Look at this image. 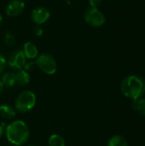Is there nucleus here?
Returning a JSON list of instances; mask_svg holds the SVG:
<instances>
[{"mask_svg": "<svg viewBox=\"0 0 145 146\" xmlns=\"http://www.w3.org/2000/svg\"><path fill=\"white\" fill-rule=\"evenodd\" d=\"M34 34L37 36V37H40L44 34V29L39 26L38 25L35 28H34Z\"/></svg>", "mask_w": 145, "mask_h": 146, "instance_id": "6ab92c4d", "label": "nucleus"}, {"mask_svg": "<svg viewBox=\"0 0 145 146\" xmlns=\"http://www.w3.org/2000/svg\"><path fill=\"white\" fill-rule=\"evenodd\" d=\"M25 9V3L21 0H11L8 3L6 8H5V12L7 15L10 17H15L21 15Z\"/></svg>", "mask_w": 145, "mask_h": 146, "instance_id": "6e6552de", "label": "nucleus"}, {"mask_svg": "<svg viewBox=\"0 0 145 146\" xmlns=\"http://www.w3.org/2000/svg\"><path fill=\"white\" fill-rule=\"evenodd\" d=\"M3 89H4V86H3V84L2 83L1 80H0V94L3 92Z\"/></svg>", "mask_w": 145, "mask_h": 146, "instance_id": "4be33fe9", "label": "nucleus"}, {"mask_svg": "<svg viewBox=\"0 0 145 146\" xmlns=\"http://www.w3.org/2000/svg\"><path fill=\"white\" fill-rule=\"evenodd\" d=\"M4 132H5V128L3 127V125H0V139L3 137V135L4 134Z\"/></svg>", "mask_w": 145, "mask_h": 146, "instance_id": "412c9836", "label": "nucleus"}, {"mask_svg": "<svg viewBox=\"0 0 145 146\" xmlns=\"http://www.w3.org/2000/svg\"><path fill=\"white\" fill-rule=\"evenodd\" d=\"M36 95L29 90H25L19 93L15 102V109L19 113H27L31 111L36 104Z\"/></svg>", "mask_w": 145, "mask_h": 146, "instance_id": "7ed1b4c3", "label": "nucleus"}, {"mask_svg": "<svg viewBox=\"0 0 145 146\" xmlns=\"http://www.w3.org/2000/svg\"><path fill=\"white\" fill-rule=\"evenodd\" d=\"M50 16V13L49 9L43 6H38L32 9L31 13V18L32 21L37 24V25H41L44 23Z\"/></svg>", "mask_w": 145, "mask_h": 146, "instance_id": "0eeeda50", "label": "nucleus"}, {"mask_svg": "<svg viewBox=\"0 0 145 146\" xmlns=\"http://www.w3.org/2000/svg\"><path fill=\"white\" fill-rule=\"evenodd\" d=\"M108 146H128V143L123 136L115 135L109 139Z\"/></svg>", "mask_w": 145, "mask_h": 146, "instance_id": "ddd939ff", "label": "nucleus"}, {"mask_svg": "<svg viewBox=\"0 0 145 146\" xmlns=\"http://www.w3.org/2000/svg\"><path fill=\"white\" fill-rule=\"evenodd\" d=\"M25 146H35V145H25Z\"/></svg>", "mask_w": 145, "mask_h": 146, "instance_id": "b1692460", "label": "nucleus"}, {"mask_svg": "<svg viewBox=\"0 0 145 146\" xmlns=\"http://www.w3.org/2000/svg\"><path fill=\"white\" fill-rule=\"evenodd\" d=\"M3 40H4V44L7 46H9V47H12L15 44V38L14 37L13 33L10 31H9V30H6L4 32Z\"/></svg>", "mask_w": 145, "mask_h": 146, "instance_id": "dca6fc26", "label": "nucleus"}, {"mask_svg": "<svg viewBox=\"0 0 145 146\" xmlns=\"http://www.w3.org/2000/svg\"><path fill=\"white\" fill-rule=\"evenodd\" d=\"M36 66L44 74L51 75L56 72L57 64L56 59L48 53H43L36 59Z\"/></svg>", "mask_w": 145, "mask_h": 146, "instance_id": "20e7f679", "label": "nucleus"}, {"mask_svg": "<svg viewBox=\"0 0 145 146\" xmlns=\"http://www.w3.org/2000/svg\"><path fill=\"white\" fill-rule=\"evenodd\" d=\"M4 133L7 140L14 145H23L30 138L28 126L21 120L14 121L6 126Z\"/></svg>", "mask_w": 145, "mask_h": 146, "instance_id": "f257e3e1", "label": "nucleus"}, {"mask_svg": "<svg viewBox=\"0 0 145 146\" xmlns=\"http://www.w3.org/2000/svg\"><path fill=\"white\" fill-rule=\"evenodd\" d=\"M26 62V57L24 55L22 50H15L8 57L7 64L9 67L14 70L22 69Z\"/></svg>", "mask_w": 145, "mask_h": 146, "instance_id": "423d86ee", "label": "nucleus"}, {"mask_svg": "<svg viewBox=\"0 0 145 146\" xmlns=\"http://www.w3.org/2000/svg\"><path fill=\"white\" fill-rule=\"evenodd\" d=\"M22 50H23L24 55L26 57V59H30V60L34 59L38 55V50L36 44L30 41L25 43Z\"/></svg>", "mask_w": 145, "mask_h": 146, "instance_id": "1a4fd4ad", "label": "nucleus"}, {"mask_svg": "<svg viewBox=\"0 0 145 146\" xmlns=\"http://www.w3.org/2000/svg\"><path fill=\"white\" fill-rule=\"evenodd\" d=\"M49 146H65V140L59 134H52L50 136L48 140Z\"/></svg>", "mask_w": 145, "mask_h": 146, "instance_id": "2eb2a0df", "label": "nucleus"}, {"mask_svg": "<svg viewBox=\"0 0 145 146\" xmlns=\"http://www.w3.org/2000/svg\"><path fill=\"white\" fill-rule=\"evenodd\" d=\"M2 22H3V17H2V15H1V14H0V27H1V25H2Z\"/></svg>", "mask_w": 145, "mask_h": 146, "instance_id": "5701e85b", "label": "nucleus"}, {"mask_svg": "<svg viewBox=\"0 0 145 146\" xmlns=\"http://www.w3.org/2000/svg\"><path fill=\"white\" fill-rule=\"evenodd\" d=\"M7 66V60L5 56L0 52V74H3V72L5 70Z\"/></svg>", "mask_w": 145, "mask_h": 146, "instance_id": "f3484780", "label": "nucleus"}, {"mask_svg": "<svg viewBox=\"0 0 145 146\" xmlns=\"http://www.w3.org/2000/svg\"><path fill=\"white\" fill-rule=\"evenodd\" d=\"M103 0H89V3L92 8H97L101 5Z\"/></svg>", "mask_w": 145, "mask_h": 146, "instance_id": "aec40b11", "label": "nucleus"}, {"mask_svg": "<svg viewBox=\"0 0 145 146\" xmlns=\"http://www.w3.org/2000/svg\"><path fill=\"white\" fill-rule=\"evenodd\" d=\"M30 82V75L25 69H20L15 74V84L20 86H26Z\"/></svg>", "mask_w": 145, "mask_h": 146, "instance_id": "9b49d317", "label": "nucleus"}, {"mask_svg": "<svg viewBox=\"0 0 145 146\" xmlns=\"http://www.w3.org/2000/svg\"><path fill=\"white\" fill-rule=\"evenodd\" d=\"M35 66H36V62H33V61H30V62H26V63H25L23 68H24V69L26 71L29 72V71L32 70L35 68Z\"/></svg>", "mask_w": 145, "mask_h": 146, "instance_id": "a211bd4d", "label": "nucleus"}, {"mask_svg": "<svg viewBox=\"0 0 145 146\" xmlns=\"http://www.w3.org/2000/svg\"><path fill=\"white\" fill-rule=\"evenodd\" d=\"M0 115L3 119L12 120L16 115V110L9 104H2L0 105Z\"/></svg>", "mask_w": 145, "mask_h": 146, "instance_id": "9d476101", "label": "nucleus"}, {"mask_svg": "<svg viewBox=\"0 0 145 146\" xmlns=\"http://www.w3.org/2000/svg\"><path fill=\"white\" fill-rule=\"evenodd\" d=\"M1 81L3 84L4 87H13L15 85V74L13 72H6L2 74Z\"/></svg>", "mask_w": 145, "mask_h": 146, "instance_id": "f8f14e48", "label": "nucleus"}, {"mask_svg": "<svg viewBox=\"0 0 145 146\" xmlns=\"http://www.w3.org/2000/svg\"><path fill=\"white\" fill-rule=\"evenodd\" d=\"M132 108L135 111L145 117V98H139L138 99L133 100Z\"/></svg>", "mask_w": 145, "mask_h": 146, "instance_id": "4468645a", "label": "nucleus"}, {"mask_svg": "<svg viewBox=\"0 0 145 146\" xmlns=\"http://www.w3.org/2000/svg\"><path fill=\"white\" fill-rule=\"evenodd\" d=\"M121 91L124 96L133 100L142 98L145 94L144 79L139 75H129L121 81Z\"/></svg>", "mask_w": 145, "mask_h": 146, "instance_id": "f03ea898", "label": "nucleus"}, {"mask_svg": "<svg viewBox=\"0 0 145 146\" xmlns=\"http://www.w3.org/2000/svg\"><path fill=\"white\" fill-rule=\"evenodd\" d=\"M84 19L85 22L94 27H101L105 22V16L101 10L97 8L90 7L84 14Z\"/></svg>", "mask_w": 145, "mask_h": 146, "instance_id": "39448f33", "label": "nucleus"}]
</instances>
